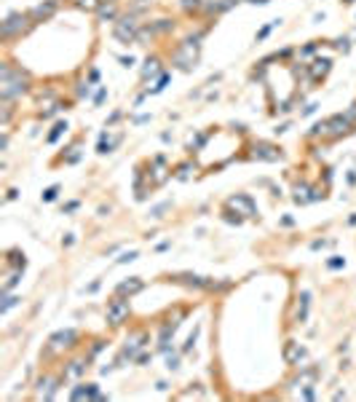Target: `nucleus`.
I'll list each match as a JSON object with an SVG mask.
<instances>
[{"label": "nucleus", "mask_w": 356, "mask_h": 402, "mask_svg": "<svg viewBox=\"0 0 356 402\" xmlns=\"http://www.w3.org/2000/svg\"><path fill=\"white\" fill-rule=\"evenodd\" d=\"M56 381H51V378H40V383H38V397H43V399H48V397H54V391H56V386H54Z\"/></svg>", "instance_id": "20e7f679"}, {"label": "nucleus", "mask_w": 356, "mask_h": 402, "mask_svg": "<svg viewBox=\"0 0 356 402\" xmlns=\"http://www.w3.org/2000/svg\"><path fill=\"white\" fill-rule=\"evenodd\" d=\"M139 290H142V281L134 276L131 281H123V284H118V295H126V293L134 295V293H139Z\"/></svg>", "instance_id": "39448f33"}, {"label": "nucleus", "mask_w": 356, "mask_h": 402, "mask_svg": "<svg viewBox=\"0 0 356 402\" xmlns=\"http://www.w3.org/2000/svg\"><path fill=\"white\" fill-rule=\"evenodd\" d=\"M126 316H129V301H123V298H115L113 303L107 306V322L110 324H123Z\"/></svg>", "instance_id": "f257e3e1"}, {"label": "nucleus", "mask_w": 356, "mask_h": 402, "mask_svg": "<svg viewBox=\"0 0 356 402\" xmlns=\"http://www.w3.org/2000/svg\"><path fill=\"white\" fill-rule=\"evenodd\" d=\"M126 260H137V252H126L123 258H118V263H126Z\"/></svg>", "instance_id": "6e6552de"}, {"label": "nucleus", "mask_w": 356, "mask_h": 402, "mask_svg": "<svg viewBox=\"0 0 356 402\" xmlns=\"http://www.w3.org/2000/svg\"><path fill=\"white\" fill-rule=\"evenodd\" d=\"M73 340H75V332H73V330H67V332H56V335L48 340V352H51V354H59L62 349H70V346H73Z\"/></svg>", "instance_id": "f03ea898"}, {"label": "nucleus", "mask_w": 356, "mask_h": 402, "mask_svg": "<svg viewBox=\"0 0 356 402\" xmlns=\"http://www.w3.org/2000/svg\"><path fill=\"white\" fill-rule=\"evenodd\" d=\"M54 196H56V188H48V191H46V196H43V199H46V201H51V199H54Z\"/></svg>", "instance_id": "1a4fd4ad"}, {"label": "nucleus", "mask_w": 356, "mask_h": 402, "mask_svg": "<svg viewBox=\"0 0 356 402\" xmlns=\"http://www.w3.org/2000/svg\"><path fill=\"white\" fill-rule=\"evenodd\" d=\"M153 73H158V62L153 59V62H148V67H145V78L148 75H153Z\"/></svg>", "instance_id": "0eeeda50"}, {"label": "nucleus", "mask_w": 356, "mask_h": 402, "mask_svg": "<svg viewBox=\"0 0 356 402\" xmlns=\"http://www.w3.org/2000/svg\"><path fill=\"white\" fill-rule=\"evenodd\" d=\"M134 32H137V22H134V19H123V22L115 27V35L121 38V40H126V43H129V40H134Z\"/></svg>", "instance_id": "7ed1b4c3"}, {"label": "nucleus", "mask_w": 356, "mask_h": 402, "mask_svg": "<svg viewBox=\"0 0 356 402\" xmlns=\"http://www.w3.org/2000/svg\"><path fill=\"white\" fill-rule=\"evenodd\" d=\"M182 3H185V6H190V3H193V6H196V3H198V0H182Z\"/></svg>", "instance_id": "9d476101"}, {"label": "nucleus", "mask_w": 356, "mask_h": 402, "mask_svg": "<svg viewBox=\"0 0 356 402\" xmlns=\"http://www.w3.org/2000/svg\"><path fill=\"white\" fill-rule=\"evenodd\" d=\"M228 204H231V207H241V209H247L249 215H254V207H252V201L247 199V196H236V199H231Z\"/></svg>", "instance_id": "423d86ee"}]
</instances>
